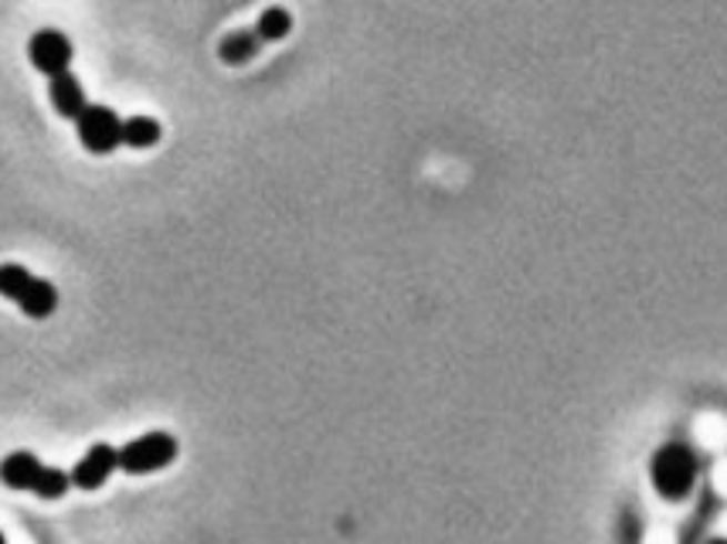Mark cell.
<instances>
[{
	"label": "cell",
	"mask_w": 727,
	"mask_h": 544,
	"mask_svg": "<svg viewBox=\"0 0 727 544\" xmlns=\"http://www.w3.org/2000/svg\"><path fill=\"white\" fill-rule=\"evenodd\" d=\"M0 480H4L11 490H24V494H34L41 501H59L72 486L69 473L44 466L34 453H24V450L4 456V463H0Z\"/></svg>",
	"instance_id": "1"
},
{
	"label": "cell",
	"mask_w": 727,
	"mask_h": 544,
	"mask_svg": "<svg viewBox=\"0 0 727 544\" xmlns=\"http://www.w3.org/2000/svg\"><path fill=\"white\" fill-rule=\"evenodd\" d=\"M707 544H727V537H714V541H707Z\"/></svg>",
	"instance_id": "12"
},
{
	"label": "cell",
	"mask_w": 727,
	"mask_h": 544,
	"mask_svg": "<svg viewBox=\"0 0 727 544\" xmlns=\"http://www.w3.org/2000/svg\"><path fill=\"white\" fill-rule=\"evenodd\" d=\"M28 54H31V66H34L38 72H44L48 79H54V75L69 72V66H72V41H69L62 31L44 28V31H38V34L31 38Z\"/></svg>",
	"instance_id": "6"
},
{
	"label": "cell",
	"mask_w": 727,
	"mask_h": 544,
	"mask_svg": "<svg viewBox=\"0 0 727 544\" xmlns=\"http://www.w3.org/2000/svg\"><path fill=\"white\" fill-rule=\"evenodd\" d=\"M259 34L255 31H232L225 41H221V59H225L229 66H242V62H249V59H255L259 54Z\"/></svg>",
	"instance_id": "10"
},
{
	"label": "cell",
	"mask_w": 727,
	"mask_h": 544,
	"mask_svg": "<svg viewBox=\"0 0 727 544\" xmlns=\"http://www.w3.org/2000/svg\"><path fill=\"white\" fill-rule=\"evenodd\" d=\"M649 480H653L656 494H659L663 501H684L690 490H694V480H697L694 453H690L687 446H680V443L663 446V450L653 456Z\"/></svg>",
	"instance_id": "3"
},
{
	"label": "cell",
	"mask_w": 727,
	"mask_h": 544,
	"mask_svg": "<svg viewBox=\"0 0 727 544\" xmlns=\"http://www.w3.org/2000/svg\"><path fill=\"white\" fill-rule=\"evenodd\" d=\"M120 470V450H113L109 443H95L75 466H72V486L79 490H99L109 476Z\"/></svg>",
	"instance_id": "7"
},
{
	"label": "cell",
	"mask_w": 727,
	"mask_h": 544,
	"mask_svg": "<svg viewBox=\"0 0 727 544\" xmlns=\"http://www.w3.org/2000/svg\"><path fill=\"white\" fill-rule=\"evenodd\" d=\"M75 127H79L82 147L95 157H105L117 147H123V120L117 117V109H109V105H85Z\"/></svg>",
	"instance_id": "5"
},
{
	"label": "cell",
	"mask_w": 727,
	"mask_h": 544,
	"mask_svg": "<svg viewBox=\"0 0 727 544\" xmlns=\"http://www.w3.org/2000/svg\"><path fill=\"white\" fill-rule=\"evenodd\" d=\"M290 28H293V18H290L286 8H269V11H262V18L255 24V34L262 41H279V38L290 34Z\"/></svg>",
	"instance_id": "11"
},
{
	"label": "cell",
	"mask_w": 727,
	"mask_h": 544,
	"mask_svg": "<svg viewBox=\"0 0 727 544\" xmlns=\"http://www.w3.org/2000/svg\"><path fill=\"white\" fill-rule=\"evenodd\" d=\"M48 95H51L54 113L65 117V120H79L82 109L89 105V102H85V92H82V82H79L72 72L54 75V79L48 82Z\"/></svg>",
	"instance_id": "8"
},
{
	"label": "cell",
	"mask_w": 727,
	"mask_h": 544,
	"mask_svg": "<svg viewBox=\"0 0 727 544\" xmlns=\"http://www.w3.org/2000/svg\"><path fill=\"white\" fill-rule=\"evenodd\" d=\"M178 440L171 432H147L140 440L127 443L120 450V470L130 473V476H147V473H156L163 466H171L178 460Z\"/></svg>",
	"instance_id": "4"
},
{
	"label": "cell",
	"mask_w": 727,
	"mask_h": 544,
	"mask_svg": "<svg viewBox=\"0 0 727 544\" xmlns=\"http://www.w3.org/2000/svg\"><path fill=\"white\" fill-rule=\"evenodd\" d=\"M163 137V127L153 120V117H130L123 120V143L133 147V150H150L156 147Z\"/></svg>",
	"instance_id": "9"
},
{
	"label": "cell",
	"mask_w": 727,
	"mask_h": 544,
	"mask_svg": "<svg viewBox=\"0 0 727 544\" xmlns=\"http://www.w3.org/2000/svg\"><path fill=\"white\" fill-rule=\"evenodd\" d=\"M0 544H8V537H4V534H0Z\"/></svg>",
	"instance_id": "13"
},
{
	"label": "cell",
	"mask_w": 727,
	"mask_h": 544,
	"mask_svg": "<svg viewBox=\"0 0 727 544\" xmlns=\"http://www.w3.org/2000/svg\"><path fill=\"white\" fill-rule=\"evenodd\" d=\"M0 296L18 303L21 313H28L31 320H48L54 310H59V290H54L48 280H38L34 272H28L18 262L0 265Z\"/></svg>",
	"instance_id": "2"
}]
</instances>
